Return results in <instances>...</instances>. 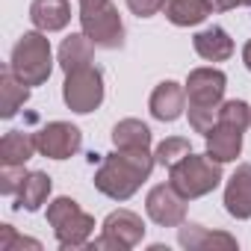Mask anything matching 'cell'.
Here are the masks:
<instances>
[{
	"label": "cell",
	"mask_w": 251,
	"mask_h": 251,
	"mask_svg": "<svg viewBox=\"0 0 251 251\" xmlns=\"http://www.w3.org/2000/svg\"><path fill=\"white\" fill-rule=\"evenodd\" d=\"M27 100H30V86L21 83L12 74V68H6L0 74V118H12Z\"/></svg>",
	"instance_id": "ffe728a7"
},
{
	"label": "cell",
	"mask_w": 251,
	"mask_h": 251,
	"mask_svg": "<svg viewBox=\"0 0 251 251\" xmlns=\"http://www.w3.org/2000/svg\"><path fill=\"white\" fill-rule=\"evenodd\" d=\"M48 222L56 233L59 248H83L89 245V236L95 230V219L74 201V198H56L48 207Z\"/></svg>",
	"instance_id": "8992f818"
},
{
	"label": "cell",
	"mask_w": 251,
	"mask_h": 251,
	"mask_svg": "<svg viewBox=\"0 0 251 251\" xmlns=\"http://www.w3.org/2000/svg\"><path fill=\"white\" fill-rule=\"evenodd\" d=\"M192 45H195V53L201 59H207V62H225V59L233 56V39L216 24L201 30V33H195Z\"/></svg>",
	"instance_id": "9a60e30c"
},
{
	"label": "cell",
	"mask_w": 251,
	"mask_h": 251,
	"mask_svg": "<svg viewBox=\"0 0 251 251\" xmlns=\"http://www.w3.org/2000/svg\"><path fill=\"white\" fill-rule=\"evenodd\" d=\"M222 163H216L210 154H186L180 163H175L169 169V180L172 186L186 198H201L207 192H213L222 183Z\"/></svg>",
	"instance_id": "5b68a950"
},
{
	"label": "cell",
	"mask_w": 251,
	"mask_h": 251,
	"mask_svg": "<svg viewBox=\"0 0 251 251\" xmlns=\"http://www.w3.org/2000/svg\"><path fill=\"white\" fill-rule=\"evenodd\" d=\"M213 0H166V18L175 27H195L201 21H207L213 15Z\"/></svg>",
	"instance_id": "2e32d148"
},
{
	"label": "cell",
	"mask_w": 251,
	"mask_h": 251,
	"mask_svg": "<svg viewBox=\"0 0 251 251\" xmlns=\"http://www.w3.org/2000/svg\"><path fill=\"white\" fill-rule=\"evenodd\" d=\"M151 115L157 121H177L186 109V89L177 86L175 80H163L154 92H151Z\"/></svg>",
	"instance_id": "7c38bea8"
},
{
	"label": "cell",
	"mask_w": 251,
	"mask_h": 251,
	"mask_svg": "<svg viewBox=\"0 0 251 251\" xmlns=\"http://www.w3.org/2000/svg\"><path fill=\"white\" fill-rule=\"evenodd\" d=\"M154 163L157 160L148 154V148H115V154L100 160L95 186L112 201H127L142 186V180H148Z\"/></svg>",
	"instance_id": "6da1fadb"
},
{
	"label": "cell",
	"mask_w": 251,
	"mask_h": 251,
	"mask_svg": "<svg viewBox=\"0 0 251 251\" xmlns=\"http://www.w3.org/2000/svg\"><path fill=\"white\" fill-rule=\"evenodd\" d=\"M50 177L45 175V172H27V177H24V183H21V189H18V195H15V207L18 210H30V213H36V210H42V204L48 201V195H50Z\"/></svg>",
	"instance_id": "d6986e66"
},
{
	"label": "cell",
	"mask_w": 251,
	"mask_h": 251,
	"mask_svg": "<svg viewBox=\"0 0 251 251\" xmlns=\"http://www.w3.org/2000/svg\"><path fill=\"white\" fill-rule=\"evenodd\" d=\"M225 210L233 219H251V163L239 166L225 189Z\"/></svg>",
	"instance_id": "4fadbf2b"
},
{
	"label": "cell",
	"mask_w": 251,
	"mask_h": 251,
	"mask_svg": "<svg viewBox=\"0 0 251 251\" xmlns=\"http://www.w3.org/2000/svg\"><path fill=\"white\" fill-rule=\"evenodd\" d=\"M213 6H216L219 12H227V9H233V6H242V0H213Z\"/></svg>",
	"instance_id": "4316f807"
},
{
	"label": "cell",
	"mask_w": 251,
	"mask_h": 251,
	"mask_svg": "<svg viewBox=\"0 0 251 251\" xmlns=\"http://www.w3.org/2000/svg\"><path fill=\"white\" fill-rule=\"evenodd\" d=\"M242 62H245V68L251 71V39L245 42V48H242Z\"/></svg>",
	"instance_id": "83f0119b"
},
{
	"label": "cell",
	"mask_w": 251,
	"mask_h": 251,
	"mask_svg": "<svg viewBox=\"0 0 251 251\" xmlns=\"http://www.w3.org/2000/svg\"><path fill=\"white\" fill-rule=\"evenodd\" d=\"M24 248L39 251L42 242L39 239H30V236H21L12 225H0V251H24Z\"/></svg>",
	"instance_id": "cb8c5ba5"
},
{
	"label": "cell",
	"mask_w": 251,
	"mask_h": 251,
	"mask_svg": "<svg viewBox=\"0 0 251 251\" xmlns=\"http://www.w3.org/2000/svg\"><path fill=\"white\" fill-rule=\"evenodd\" d=\"M24 177H27L24 166H0V192L3 195H18Z\"/></svg>",
	"instance_id": "d4e9b609"
},
{
	"label": "cell",
	"mask_w": 251,
	"mask_h": 251,
	"mask_svg": "<svg viewBox=\"0 0 251 251\" xmlns=\"http://www.w3.org/2000/svg\"><path fill=\"white\" fill-rule=\"evenodd\" d=\"M39 151L36 133L27 130H9L0 139V166H27V160Z\"/></svg>",
	"instance_id": "e0dca14e"
},
{
	"label": "cell",
	"mask_w": 251,
	"mask_h": 251,
	"mask_svg": "<svg viewBox=\"0 0 251 251\" xmlns=\"http://www.w3.org/2000/svg\"><path fill=\"white\" fill-rule=\"evenodd\" d=\"M186 154H192V148H189V139H183V136H169V139H163L160 145H157V151H154V160L160 163V166H175V163H180Z\"/></svg>",
	"instance_id": "603a6c76"
},
{
	"label": "cell",
	"mask_w": 251,
	"mask_h": 251,
	"mask_svg": "<svg viewBox=\"0 0 251 251\" xmlns=\"http://www.w3.org/2000/svg\"><path fill=\"white\" fill-rule=\"evenodd\" d=\"M180 245L183 248H210V245H225V248H236V239L227 233H210L201 225H183L180 227Z\"/></svg>",
	"instance_id": "7402d4cb"
},
{
	"label": "cell",
	"mask_w": 251,
	"mask_h": 251,
	"mask_svg": "<svg viewBox=\"0 0 251 251\" xmlns=\"http://www.w3.org/2000/svg\"><path fill=\"white\" fill-rule=\"evenodd\" d=\"M30 21L42 33H56L65 30L71 21V6L68 0H33L30 6Z\"/></svg>",
	"instance_id": "5bb4252c"
},
{
	"label": "cell",
	"mask_w": 251,
	"mask_h": 251,
	"mask_svg": "<svg viewBox=\"0 0 251 251\" xmlns=\"http://www.w3.org/2000/svg\"><path fill=\"white\" fill-rule=\"evenodd\" d=\"M95 42L86 36V33H74L68 36L62 45H59V65L62 71H74V68H83V65H92V53H95Z\"/></svg>",
	"instance_id": "ac0fdd59"
},
{
	"label": "cell",
	"mask_w": 251,
	"mask_h": 251,
	"mask_svg": "<svg viewBox=\"0 0 251 251\" xmlns=\"http://www.w3.org/2000/svg\"><path fill=\"white\" fill-rule=\"evenodd\" d=\"M225 86H227V77L219 71V68H195L189 71V80H186V103H189V127L195 133H210L213 124L219 121V106H222V98H225Z\"/></svg>",
	"instance_id": "7a4b0ae2"
},
{
	"label": "cell",
	"mask_w": 251,
	"mask_h": 251,
	"mask_svg": "<svg viewBox=\"0 0 251 251\" xmlns=\"http://www.w3.org/2000/svg\"><path fill=\"white\" fill-rule=\"evenodd\" d=\"M62 98L68 103V109L86 115L95 112L103 103V74L95 65H83L65 74V86H62Z\"/></svg>",
	"instance_id": "ba28073f"
},
{
	"label": "cell",
	"mask_w": 251,
	"mask_h": 251,
	"mask_svg": "<svg viewBox=\"0 0 251 251\" xmlns=\"http://www.w3.org/2000/svg\"><path fill=\"white\" fill-rule=\"evenodd\" d=\"M145 236V225L133 210H115L103 219V233L100 239L89 242V248H115V251H127Z\"/></svg>",
	"instance_id": "9c48e42d"
},
{
	"label": "cell",
	"mask_w": 251,
	"mask_h": 251,
	"mask_svg": "<svg viewBox=\"0 0 251 251\" xmlns=\"http://www.w3.org/2000/svg\"><path fill=\"white\" fill-rule=\"evenodd\" d=\"M242 6H248V9H251V0H242Z\"/></svg>",
	"instance_id": "f1b7e54d"
},
{
	"label": "cell",
	"mask_w": 251,
	"mask_h": 251,
	"mask_svg": "<svg viewBox=\"0 0 251 251\" xmlns=\"http://www.w3.org/2000/svg\"><path fill=\"white\" fill-rule=\"evenodd\" d=\"M251 124V106L245 100H225L219 106V121L207 133V154L216 163H230L242 151V130Z\"/></svg>",
	"instance_id": "3957f363"
},
{
	"label": "cell",
	"mask_w": 251,
	"mask_h": 251,
	"mask_svg": "<svg viewBox=\"0 0 251 251\" xmlns=\"http://www.w3.org/2000/svg\"><path fill=\"white\" fill-rule=\"evenodd\" d=\"M145 210H148L151 222H157V225H163V227H177V225H183V219H186V198H183V195L172 186V180H169V183H160V186H154V189L148 192Z\"/></svg>",
	"instance_id": "8fae6325"
},
{
	"label": "cell",
	"mask_w": 251,
	"mask_h": 251,
	"mask_svg": "<svg viewBox=\"0 0 251 251\" xmlns=\"http://www.w3.org/2000/svg\"><path fill=\"white\" fill-rule=\"evenodd\" d=\"M12 74L27 83V86H42L50 71H53V56H50V42L42 30H30L18 39V45L12 48V62H9Z\"/></svg>",
	"instance_id": "277c9868"
},
{
	"label": "cell",
	"mask_w": 251,
	"mask_h": 251,
	"mask_svg": "<svg viewBox=\"0 0 251 251\" xmlns=\"http://www.w3.org/2000/svg\"><path fill=\"white\" fill-rule=\"evenodd\" d=\"M127 6H130L133 15H139V18H151V15H157V12L166 6V0H127Z\"/></svg>",
	"instance_id": "484cf974"
},
{
	"label": "cell",
	"mask_w": 251,
	"mask_h": 251,
	"mask_svg": "<svg viewBox=\"0 0 251 251\" xmlns=\"http://www.w3.org/2000/svg\"><path fill=\"white\" fill-rule=\"evenodd\" d=\"M80 27L103 50H115L124 45V24L112 0H80Z\"/></svg>",
	"instance_id": "52a82bcc"
},
{
	"label": "cell",
	"mask_w": 251,
	"mask_h": 251,
	"mask_svg": "<svg viewBox=\"0 0 251 251\" xmlns=\"http://www.w3.org/2000/svg\"><path fill=\"white\" fill-rule=\"evenodd\" d=\"M115 148H151V130L139 118H124L112 127Z\"/></svg>",
	"instance_id": "44dd1931"
},
{
	"label": "cell",
	"mask_w": 251,
	"mask_h": 251,
	"mask_svg": "<svg viewBox=\"0 0 251 251\" xmlns=\"http://www.w3.org/2000/svg\"><path fill=\"white\" fill-rule=\"evenodd\" d=\"M80 142H83V133L80 127L68 121H50L36 133V145H39V154L50 157V160H68L80 151Z\"/></svg>",
	"instance_id": "30bf717a"
}]
</instances>
